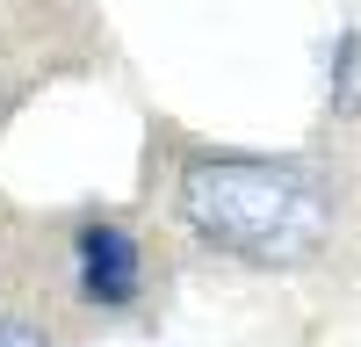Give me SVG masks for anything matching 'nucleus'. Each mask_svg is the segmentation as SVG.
<instances>
[{
    "label": "nucleus",
    "instance_id": "1",
    "mask_svg": "<svg viewBox=\"0 0 361 347\" xmlns=\"http://www.w3.org/2000/svg\"><path fill=\"white\" fill-rule=\"evenodd\" d=\"M180 217L202 246L253 268H304L333 239V195L311 166L217 152L180 166Z\"/></svg>",
    "mask_w": 361,
    "mask_h": 347
},
{
    "label": "nucleus",
    "instance_id": "3",
    "mask_svg": "<svg viewBox=\"0 0 361 347\" xmlns=\"http://www.w3.org/2000/svg\"><path fill=\"white\" fill-rule=\"evenodd\" d=\"M0 347H51V340L29 326V318H0Z\"/></svg>",
    "mask_w": 361,
    "mask_h": 347
},
{
    "label": "nucleus",
    "instance_id": "2",
    "mask_svg": "<svg viewBox=\"0 0 361 347\" xmlns=\"http://www.w3.org/2000/svg\"><path fill=\"white\" fill-rule=\"evenodd\" d=\"M73 268H80V297L102 304V311L137 304V289H145V260H137V239L123 224H80L73 231Z\"/></svg>",
    "mask_w": 361,
    "mask_h": 347
}]
</instances>
